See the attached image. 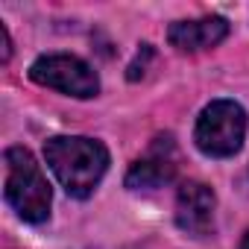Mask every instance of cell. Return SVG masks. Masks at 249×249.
<instances>
[{"mask_svg": "<svg viewBox=\"0 0 249 249\" xmlns=\"http://www.w3.org/2000/svg\"><path fill=\"white\" fill-rule=\"evenodd\" d=\"M44 159L59 185L76 199L91 196L108 167V150L100 141L79 135L50 138L44 144Z\"/></svg>", "mask_w": 249, "mask_h": 249, "instance_id": "obj_1", "label": "cell"}, {"mask_svg": "<svg viewBox=\"0 0 249 249\" xmlns=\"http://www.w3.org/2000/svg\"><path fill=\"white\" fill-rule=\"evenodd\" d=\"M50 185L41 164L24 147L6 150V202L27 223H41L50 214Z\"/></svg>", "mask_w": 249, "mask_h": 249, "instance_id": "obj_2", "label": "cell"}, {"mask_svg": "<svg viewBox=\"0 0 249 249\" xmlns=\"http://www.w3.org/2000/svg\"><path fill=\"white\" fill-rule=\"evenodd\" d=\"M246 138V111L234 100H214L196 117L194 141L211 159H229L243 147Z\"/></svg>", "mask_w": 249, "mask_h": 249, "instance_id": "obj_3", "label": "cell"}, {"mask_svg": "<svg viewBox=\"0 0 249 249\" xmlns=\"http://www.w3.org/2000/svg\"><path fill=\"white\" fill-rule=\"evenodd\" d=\"M30 79L47 88H56L68 97H97L100 91V79L94 73V68L88 62H82L79 56H68V53H53V56H41L33 62L30 68Z\"/></svg>", "mask_w": 249, "mask_h": 249, "instance_id": "obj_4", "label": "cell"}, {"mask_svg": "<svg viewBox=\"0 0 249 249\" xmlns=\"http://www.w3.org/2000/svg\"><path fill=\"white\" fill-rule=\"evenodd\" d=\"M176 170H179L176 141H173V135H159L147 147V153L129 167L126 188H132V191H156V188H164L167 182L176 179Z\"/></svg>", "mask_w": 249, "mask_h": 249, "instance_id": "obj_5", "label": "cell"}, {"mask_svg": "<svg viewBox=\"0 0 249 249\" xmlns=\"http://www.w3.org/2000/svg\"><path fill=\"white\" fill-rule=\"evenodd\" d=\"M217 196L202 182H185L176 194V226L191 237H205L214 229Z\"/></svg>", "mask_w": 249, "mask_h": 249, "instance_id": "obj_6", "label": "cell"}, {"mask_svg": "<svg viewBox=\"0 0 249 249\" xmlns=\"http://www.w3.org/2000/svg\"><path fill=\"white\" fill-rule=\"evenodd\" d=\"M226 36H229V24L217 15L199 18V21H176L167 30V41L179 53H199V50L217 47Z\"/></svg>", "mask_w": 249, "mask_h": 249, "instance_id": "obj_7", "label": "cell"}, {"mask_svg": "<svg viewBox=\"0 0 249 249\" xmlns=\"http://www.w3.org/2000/svg\"><path fill=\"white\" fill-rule=\"evenodd\" d=\"M156 56V50H153V44H141V50H138V56H135V62L129 65V79L135 82V79H141L144 73H147V65H150V59Z\"/></svg>", "mask_w": 249, "mask_h": 249, "instance_id": "obj_8", "label": "cell"}, {"mask_svg": "<svg viewBox=\"0 0 249 249\" xmlns=\"http://www.w3.org/2000/svg\"><path fill=\"white\" fill-rule=\"evenodd\" d=\"M0 50H3V62H9V56H12V47H9V30H6V24H0Z\"/></svg>", "mask_w": 249, "mask_h": 249, "instance_id": "obj_9", "label": "cell"}, {"mask_svg": "<svg viewBox=\"0 0 249 249\" xmlns=\"http://www.w3.org/2000/svg\"><path fill=\"white\" fill-rule=\"evenodd\" d=\"M240 249H249V231L243 234V240H240Z\"/></svg>", "mask_w": 249, "mask_h": 249, "instance_id": "obj_10", "label": "cell"}]
</instances>
